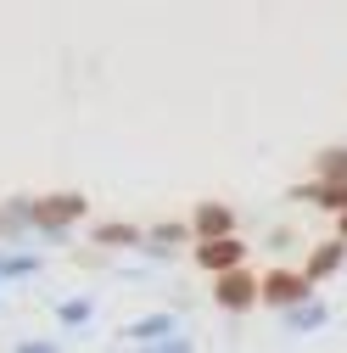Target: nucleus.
I'll list each match as a JSON object with an SVG mask.
<instances>
[{
  "instance_id": "6",
  "label": "nucleus",
  "mask_w": 347,
  "mask_h": 353,
  "mask_svg": "<svg viewBox=\"0 0 347 353\" xmlns=\"http://www.w3.org/2000/svg\"><path fill=\"white\" fill-rule=\"evenodd\" d=\"M319 196H325L330 208H341V202H347V180H341V185H330V191H319Z\"/></svg>"
},
{
  "instance_id": "3",
  "label": "nucleus",
  "mask_w": 347,
  "mask_h": 353,
  "mask_svg": "<svg viewBox=\"0 0 347 353\" xmlns=\"http://www.w3.org/2000/svg\"><path fill=\"white\" fill-rule=\"evenodd\" d=\"M39 219H45V225H67V219H78V196H56V202H45V208H39Z\"/></svg>"
},
{
  "instance_id": "2",
  "label": "nucleus",
  "mask_w": 347,
  "mask_h": 353,
  "mask_svg": "<svg viewBox=\"0 0 347 353\" xmlns=\"http://www.w3.org/2000/svg\"><path fill=\"white\" fill-rule=\"evenodd\" d=\"M264 297L269 303H291V297H302V281L297 275H269L264 281Z\"/></svg>"
},
{
  "instance_id": "5",
  "label": "nucleus",
  "mask_w": 347,
  "mask_h": 353,
  "mask_svg": "<svg viewBox=\"0 0 347 353\" xmlns=\"http://www.w3.org/2000/svg\"><path fill=\"white\" fill-rule=\"evenodd\" d=\"M196 225H202V236H224L230 230V208H202Z\"/></svg>"
},
{
  "instance_id": "7",
  "label": "nucleus",
  "mask_w": 347,
  "mask_h": 353,
  "mask_svg": "<svg viewBox=\"0 0 347 353\" xmlns=\"http://www.w3.org/2000/svg\"><path fill=\"white\" fill-rule=\"evenodd\" d=\"M341 236H347V219H341Z\"/></svg>"
},
{
  "instance_id": "4",
  "label": "nucleus",
  "mask_w": 347,
  "mask_h": 353,
  "mask_svg": "<svg viewBox=\"0 0 347 353\" xmlns=\"http://www.w3.org/2000/svg\"><path fill=\"white\" fill-rule=\"evenodd\" d=\"M219 297H224L230 308H246V303H252V281H246V275H230V281L219 286Z\"/></svg>"
},
{
  "instance_id": "1",
  "label": "nucleus",
  "mask_w": 347,
  "mask_h": 353,
  "mask_svg": "<svg viewBox=\"0 0 347 353\" xmlns=\"http://www.w3.org/2000/svg\"><path fill=\"white\" fill-rule=\"evenodd\" d=\"M202 263H207V270H235V263H241V241H230V230L213 236V241L202 247Z\"/></svg>"
}]
</instances>
